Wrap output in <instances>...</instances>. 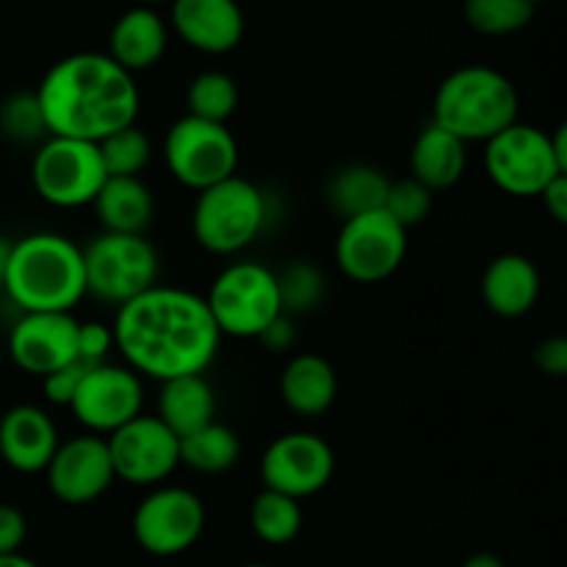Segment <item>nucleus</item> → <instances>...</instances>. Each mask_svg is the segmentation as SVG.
<instances>
[{"label":"nucleus","instance_id":"7c9ffc66","mask_svg":"<svg viewBox=\"0 0 567 567\" xmlns=\"http://www.w3.org/2000/svg\"><path fill=\"white\" fill-rule=\"evenodd\" d=\"M463 17L476 33L509 37L529 25L535 17V3L532 0H465Z\"/></svg>","mask_w":567,"mask_h":567},{"label":"nucleus","instance_id":"0eeeda50","mask_svg":"<svg viewBox=\"0 0 567 567\" xmlns=\"http://www.w3.org/2000/svg\"><path fill=\"white\" fill-rule=\"evenodd\" d=\"M89 297L122 308L158 286L161 260L147 236L100 233L83 247Z\"/></svg>","mask_w":567,"mask_h":567},{"label":"nucleus","instance_id":"5701e85b","mask_svg":"<svg viewBox=\"0 0 567 567\" xmlns=\"http://www.w3.org/2000/svg\"><path fill=\"white\" fill-rule=\"evenodd\" d=\"M103 233L144 236L155 219L153 188L142 177H109L92 203Z\"/></svg>","mask_w":567,"mask_h":567},{"label":"nucleus","instance_id":"58836bf2","mask_svg":"<svg viewBox=\"0 0 567 567\" xmlns=\"http://www.w3.org/2000/svg\"><path fill=\"white\" fill-rule=\"evenodd\" d=\"M258 341L260 347H266L275 354L288 352V349H293V343H297V321H293L291 316L280 313L264 332H260Z\"/></svg>","mask_w":567,"mask_h":567},{"label":"nucleus","instance_id":"f8f14e48","mask_svg":"<svg viewBox=\"0 0 567 567\" xmlns=\"http://www.w3.org/2000/svg\"><path fill=\"white\" fill-rule=\"evenodd\" d=\"M205 532V504L186 487H155L133 513V537L153 557H177Z\"/></svg>","mask_w":567,"mask_h":567},{"label":"nucleus","instance_id":"423d86ee","mask_svg":"<svg viewBox=\"0 0 567 567\" xmlns=\"http://www.w3.org/2000/svg\"><path fill=\"white\" fill-rule=\"evenodd\" d=\"M221 336L255 338L282 313L277 271L255 260H238L221 269L205 297Z\"/></svg>","mask_w":567,"mask_h":567},{"label":"nucleus","instance_id":"412c9836","mask_svg":"<svg viewBox=\"0 0 567 567\" xmlns=\"http://www.w3.org/2000/svg\"><path fill=\"white\" fill-rule=\"evenodd\" d=\"M280 396L291 413L302 419L324 415L338 399V377L330 360L321 354H293L280 377Z\"/></svg>","mask_w":567,"mask_h":567},{"label":"nucleus","instance_id":"9b49d317","mask_svg":"<svg viewBox=\"0 0 567 567\" xmlns=\"http://www.w3.org/2000/svg\"><path fill=\"white\" fill-rule=\"evenodd\" d=\"M485 169L491 181L513 197H540L559 175L551 136L524 122H515L485 142Z\"/></svg>","mask_w":567,"mask_h":567},{"label":"nucleus","instance_id":"f257e3e1","mask_svg":"<svg viewBox=\"0 0 567 567\" xmlns=\"http://www.w3.org/2000/svg\"><path fill=\"white\" fill-rule=\"evenodd\" d=\"M111 330L127 369L158 382L205 374L221 343L205 297L177 286H153L116 308Z\"/></svg>","mask_w":567,"mask_h":567},{"label":"nucleus","instance_id":"473e14b6","mask_svg":"<svg viewBox=\"0 0 567 567\" xmlns=\"http://www.w3.org/2000/svg\"><path fill=\"white\" fill-rule=\"evenodd\" d=\"M0 133L17 144H42L50 136L37 92L11 94L0 103Z\"/></svg>","mask_w":567,"mask_h":567},{"label":"nucleus","instance_id":"4468645a","mask_svg":"<svg viewBox=\"0 0 567 567\" xmlns=\"http://www.w3.org/2000/svg\"><path fill=\"white\" fill-rule=\"evenodd\" d=\"M105 441L116 480L131 485H161L181 465V437L158 415L142 413L131 424L111 432Z\"/></svg>","mask_w":567,"mask_h":567},{"label":"nucleus","instance_id":"de8ad7c7","mask_svg":"<svg viewBox=\"0 0 567 567\" xmlns=\"http://www.w3.org/2000/svg\"><path fill=\"white\" fill-rule=\"evenodd\" d=\"M244 567H266V565H244Z\"/></svg>","mask_w":567,"mask_h":567},{"label":"nucleus","instance_id":"a19ab883","mask_svg":"<svg viewBox=\"0 0 567 567\" xmlns=\"http://www.w3.org/2000/svg\"><path fill=\"white\" fill-rule=\"evenodd\" d=\"M551 150H554V161H557V172L559 175H567V120L557 127V131H554Z\"/></svg>","mask_w":567,"mask_h":567},{"label":"nucleus","instance_id":"72a5a7b5","mask_svg":"<svg viewBox=\"0 0 567 567\" xmlns=\"http://www.w3.org/2000/svg\"><path fill=\"white\" fill-rule=\"evenodd\" d=\"M432 205H435V192L419 183L415 177H404V181H391L385 197V214H391L404 230H413V227L424 225L432 214Z\"/></svg>","mask_w":567,"mask_h":567},{"label":"nucleus","instance_id":"a211bd4d","mask_svg":"<svg viewBox=\"0 0 567 567\" xmlns=\"http://www.w3.org/2000/svg\"><path fill=\"white\" fill-rule=\"evenodd\" d=\"M172 25L199 53H230L244 39V11L236 0H172Z\"/></svg>","mask_w":567,"mask_h":567},{"label":"nucleus","instance_id":"39448f33","mask_svg":"<svg viewBox=\"0 0 567 567\" xmlns=\"http://www.w3.org/2000/svg\"><path fill=\"white\" fill-rule=\"evenodd\" d=\"M269 219L266 197L252 181L233 175L197 194L192 230L210 255H236L247 249Z\"/></svg>","mask_w":567,"mask_h":567},{"label":"nucleus","instance_id":"4be33fe9","mask_svg":"<svg viewBox=\"0 0 567 567\" xmlns=\"http://www.w3.org/2000/svg\"><path fill=\"white\" fill-rule=\"evenodd\" d=\"M166 25L150 6L125 11L109 37V55L133 75L158 64L166 53Z\"/></svg>","mask_w":567,"mask_h":567},{"label":"nucleus","instance_id":"2f4dec72","mask_svg":"<svg viewBox=\"0 0 567 567\" xmlns=\"http://www.w3.org/2000/svg\"><path fill=\"white\" fill-rule=\"evenodd\" d=\"M109 177H138L153 158V142L138 125H127L97 142Z\"/></svg>","mask_w":567,"mask_h":567},{"label":"nucleus","instance_id":"6ab92c4d","mask_svg":"<svg viewBox=\"0 0 567 567\" xmlns=\"http://www.w3.org/2000/svg\"><path fill=\"white\" fill-rule=\"evenodd\" d=\"M59 443V430L42 408L17 404L0 419V457L17 474L48 471Z\"/></svg>","mask_w":567,"mask_h":567},{"label":"nucleus","instance_id":"7ed1b4c3","mask_svg":"<svg viewBox=\"0 0 567 567\" xmlns=\"http://www.w3.org/2000/svg\"><path fill=\"white\" fill-rule=\"evenodd\" d=\"M0 288L22 313H70L86 297L83 247L61 233L17 238Z\"/></svg>","mask_w":567,"mask_h":567},{"label":"nucleus","instance_id":"aec40b11","mask_svg":"<svg viewBox=\"0 0 567 567\" xmlns=\"http://www.w3.org/2000/svg\"><path fill=\"white\" fill-rule=\"evenodd\" d=\"M540 297V271L526 255L504 252L482 275V299L502 319H520Z\"/></svg>","mask_w":567,"mask_h":567},{"label":"nucleus","instance_id":"6e6552de","mask_svg":"<svg viewBox=\"0 0 567 567\" xmlns=\"http://www.w3.org/2000/svg\"><path fill=\"white\" fill-rule=\"evenodd\" d=\"M105 181L109 175L94 142L48 136L31 161L33 188L53 208L70 210L92 205Z\"/></svg>","mask_w":567,"mask_h":567},{"label":"nucleus","instance_id":"bb28decb","mask_svg":"<svg viewBox=\"0 0 567 567\" xmlns=\"http://www.w3.org/2000/svg\"><path fill=\"white\" fill-rule=\"evenodd\" d=\"M241 457V441L230 426L214 424L203 426L194 435L181 437V465H188L197 474H225Z\"/></svg>","mask_w":567,"mask_h":567},{"label":"nucleus","instance_id":"c9c22d12","mask_svg":"<svg viewBox=\"0 0 567 567\" xmlns=\"http://www.w3.org/2000/svg\"><path fill=\"white\" fill-rule=\"evenodd\" d=\"M114 349V330L100 321H83L78 330V360L89 365L109 363V352Z\"/></svg>","mask_w":567,"mask_h":567},{"label":"nucleus","instance_id":"9d476101","mask_svg":"<svg viewBox=\"0 0 567 567\" xmlns=\"http://www.w3.org/2000/svg\"><path fill=\"white\" fill-rule=\"evenodd\" d=\"M408 255V230L385 210L347 219L336 238V264L354 282H382L396 275Z\"/></svg>","mask_w":567,"mask_h":567},{"label":"nucleus","instance_id":"f03ea898","mask_svg":"<svg viewBox=\"0 0 567 567\" xmlns=\"http://www.w3.org/2000/svg\"><path fill=\"white\" fill-rule=\"evenodd\" d=\"M50 136L103 142L136 125L138 86L109 53H72L44 72L37 89Z\"/></svg>","mask_w":567,"mask_h":567},{"label":"nucleus","instance_id":"79ce46f5","mask_svg":"<svg viewBox=\"0 0 567 567\" xmlns=\"http://www.w3.org/2000/svg\"><path fill=\"white\" fill-rule=\"evenodd\" d=\"M460 567H504V563L496 557V554L480 551V554H474V557L465 559V563Z\"/></svg>","mask_w":567,"mask_h":567},{"label":"nucleus","instance_id":"4c0bfd02","mask_svg":"<svg viewBox=\"0 0 567 567\" xmlns=\"http://www.w3.org/2000/svg\"><path fill=\"white\" fill-rule=\"evenodd\" d=\"M535 365L548 377H567V336H551L537 343Z\"/></svg>","mask_w":567,"mask_h":567},{"label":"nucleus","instance_id":"f3484780","mask_svg":"<svg viewBox=\"0 0 567 567\" xmlns=\"http://www.w3.org/2000/svg\"><path fill=\"white\" fill-rule=\"evenodd\" d=\"M81 321L72 313H22L9 332V354L25 374L48 377L78 358Z\"/></svg>","mask_w":567,"mask_h":567},{"label":"nucleus","instance_id":"ea45409f","mask_svg":"<svg viewBox=\"0 0 567 567\" xmlns=\"http://www.w3.org/2000/svg\"><path fill=\"white\" fill-rule=\"evenodd\" d=\"M540 197L546 203V210L551 214V219L567 227V175L554 177Z\"/></svg>","mask_w":567,"mask_h":567},{"label":"nucleus","instance_id":"dca6fc26","mask_svg":"<svg viewBox=\"0 0 567 567\" xmlns=\"http://www.w3.org/2000/svg\"><path fill=\"white\" fill-rule=\"evenodd\" d=\"M44 476H48L50 493L59 502L72 504V507L97 502L116 480L109 441L89 432V435L59 443Z\"/></svg>","mask_w":567,"mask_h":567},{"label":"nucleus","instance_id":"c85d7f7f","mask_svg":"<svg viewBox=\"0 0 567 567\" xmlns=\"http://www.w3.org/2000/svg\"><path fill=\"white\" fill-rule=\"evenodd\" d=\"M186 105L188 114L197 116V120L221 122V125H227V120H230L238 109L236 81H233L227 72L219 70L199 72V75L188 83Z\"/></svg>","mask_w":567,"mask_h":567},{"label":"nucleus","instance_id":"a18cd8bd","mask_svg":"<svg viewBox=\"0 0 567 567\" xmlns=\"http://www.w3.org/2000/svg\"><path fill=\"white\" fill-rule=\"evenodd\" d=\"M142 3H164V0H142Z\"/></svg>","mask_w":567,"mask_h":567},{"label":"nucleus","instance_id":"49530a36","mask_svg":"<svg viewBox=\"0 0 567 567\" xmlns=\"http://www.w3.org/2000/svg\"><path fill=\"white\" fill-rule=\"evenodd\" d=\"M532 3H535V6H537V3H546V0H532Z\"/></svg>","mask_w":567,"mask_h":567},{"label":"nucleus","instance_id":"2eb2a0df","mask_svg":"<svg viewBox=\"0 0 567 567\" xmlns=\"http://www.w3.org/2000/svg\"><path fill=\"white\" fill-rule=\"evenodd\" d=\"M144 385L142 377L127 365L100 363L86 371L72 396L70 410L81 426L92 435H111L120 426L142 415Z\"/></svg>","mask_w":567,"mask_h":567},{"label":"nucleus","instance_id":"cd10ccee","mask_svg":"<svg viewBox=\"0 0 567 567\" xmlns=\"http://www.w3.org/2000/svg\"><path fill=\"white\" fill-rule=\"evenodd\" d=\"M249 526L266 546H286L302 532V507L297 498L264 487L249 507Z\"/></svg>","mask_w":567,"mask_h":567},{"label":"nucleus","instance_id":"393cba45","mask_svg":"<svg viewBox=\"0 0 567 567\" xmlns=\"http://www.w3.org/2000/svg\"><path fill=\"white\" fill-rule=\"evenodd\" d=\"M158 415L177 437L194 435L216 421V393L203 374L161 382Z\"/></svg>","mask_w":567,"mask_h":567},{"label":"nucleus","instance_id":"f704fd0d","mask_svg":"<svg viewBox=\"0 0 567 567\" xmlns=\"http://www.w3.org/2000/svg\"><path fill=\"white\" fill-rule=\"evenodd\" d=\"M89 369H92V365L75 358L72 363H66L64 369H59V371H53V374L44 377L42 388H44V396H48V402L59 404V408H70L72 396H75L78 385H81V380L86 377Z\"/></svg>","mask_w":567,"mask_h":567},{"label":"nucleus","instance_id":"37998d69","mask_svg":"<svg viewBox=\"0 0 567 567\" xmlns=\"http://www.w3.org/2000/svg\"><path fill=\"white\" fill-rule=\"evenodd\" d=\"M11 249H14V241H11V238H3V236H0V286H3L6 269H9Z\"/></svg>","mask_w":567,"mask_h":567},{"label":"nucleus","instance_id":"ddd939ff","mask_svg":"<svg viewBox=\"0 0 567 567\" xmlns=\"http://www.w3.org/2000/svg\"><path fill=\"white\" fill-rule=\"evenodd\" d=\"M336 474L332 446L316 432H286L275 437L260 460V480L266 491L282 493L297 502L316 496Z\"/></svg>","mask_w":567,"mask_h":567},{"label":"nucleus","instance_id":"20e7f679","mask_svg":"<svg viewBox=\"0 0 567 567\" xmlns=\"http://www.w3.org/2000/svg\"><path fill=\"white\" fill-rule=\"evenodd\" d=\"M518 89L485 64L460 66L443 78L432 103V122L460 142H491L518 122Z\"/></svg>","mask_w":567,"mask_h":567},{"label":"nucleus","instance_id":"e433bc0d","mask_svg":"<svg viewBox=\"0 0 567 567\" xmlns=\"http://www.w3.org/2000/svg\"><path fill=\"white\" fill-rule=\"evenodd\" d=\"M25 535V515L14 504H0V557H6V554H20Z\"/></svg>","mask_w":567,"mask_h":567},{"label":"nucleus","instance_id":"a878e982","mask_svg":"<svg viewBox=\"0 0 567 567\" xmlns=\"http://www.w3.org/2000/svg\"><path fill=\"white\" fill-rule=\"evenodd\" d=\"M391 177L371 164H347L327 181V205L343 221L385 208Z\"/></svg>","mask_w":567,"mask_h":567},{"label":"nucleus","instance_id":"c03bdc74","mask_svg":"<svg viewBox=\"0 0 567 567\" xmlns=\"http://www.w3.org/2000/svg\"><path fill=\"white\" fill-rule=\"evenodd\" d=\"M0 567H39L33 559L22 557V554H6V557H0Z\"/></svg>","mask_w":567,"mask_h":567},{"label":"nucleus","instance_id":"1a4fd4ad","mask_svg":"<svg viewBox=\"0 0 567 567\" xmlns=\"http://www.w3.org/2000/svg\"><path fill=\"white\" fill-rule=\"evenodd\" d=\"M164 161L177 183L199 194L236 175L238 142L221 122L186 114L166 131Z\"/></svg>","mask_w":567,"mask_h":567},{"label":"nucleus","instance_id":"c756f323","mask_svg":"<svg viewBox=\"0 0 567 567\" xmlns=\"http://www.w3.org/2000/svg\"><path fill=\"white\" fill-rule=\"evenodd\" d=\"M282 313L297 319L302 313H313L327 297L324 271L310 260H291L282 271H277Z\"/></svg>","mask_w":567,"mask_h":567},{"label":"nucleus","instance_id":"b1692460","mask_svg":"<svg viewBox=\"0 0 567 567\" xmlns=\"http://www.w3.org/2000/svg\"><path fill=\"white\" fill-rule=\"evenodd\" d=\"M468 144L460 142L441 125L430 122L424 131L415 136L410 150V177L424 183L430 192H446L457 186L468 166Z\"/></svg>","mask_w":567,"mask_h":567}]
</instances>
